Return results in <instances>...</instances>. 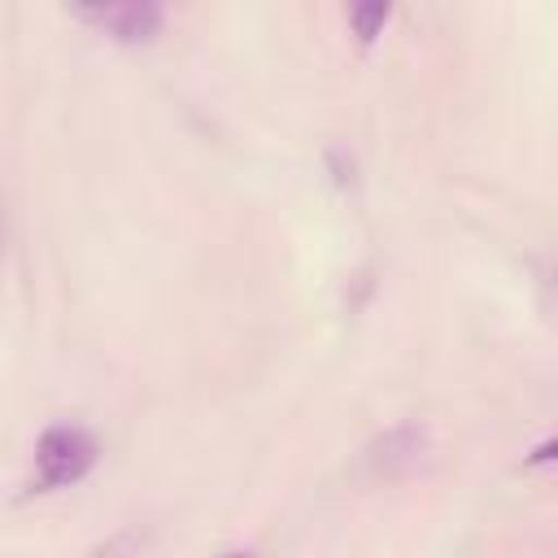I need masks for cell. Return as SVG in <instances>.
<instances>
[{"label": "cell", "mask_w": 558, "mask_h": 558, "mask_svg": "<svg viewBox=\"0 0 558 558\" xmlns=\"http://www.w3.org/2000/svg\"><path fill=\"white\" fill-rule=\"evenodd\" d=\"M96 436L78 423H57L48 427L39 440H35V475H31V488L48 493V488H65L74 480H83L92 466H96Z\"/></svg>", "instance_id": "cell-1"}, {"label": "cell", "mask_w": 558, "mask_h": 558, "mask_svg": "<svg viewBox=\"0 0 558 558\" xmlns=\"http://www.w3.org/2000/svg\"><path fill=\"white\" fill-rule=\"evenodd\" d=\"M78 17L105 26L118 39H148L161 26V9L153 0H122V4H83Z\"/></svg>", "instance_id": "cell-2"}, {"label": "cell", "mask_w": 558, "mask_h": 558, "mask_svg": "<svg viewBox=\"0 0 558 558\" xmlns=\"http://www.w3.org/2000/svg\"><path fill=\"white\" fill-rule=\"evenodd\" d=\"M384 22H388V4H384V0H375V4H353V9H349V26L357 31V39H375Z\"/></svg>", "instance_id": "cell-3"}, {"label": "cell", "mask_w": 558, "mask_h": 558, "mask_svg": "<svg viewBox=\"0 0 558 558\" xmlns=\"http://www.w3.org/2000/svg\"><path fill=\"white\" fill-rule=\"evenodd\" d=\"M227 558H253V554H227Z\"/></svg>", "instance_id": "cell-4"}]
</instances>
